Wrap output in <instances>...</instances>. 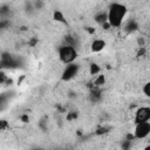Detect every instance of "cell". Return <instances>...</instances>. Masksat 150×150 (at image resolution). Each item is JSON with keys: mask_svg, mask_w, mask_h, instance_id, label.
<instances>
[{"mask_svg": "<svg viewBox=\"0 0 150 150\" xmlns=\"http://www.w3.org/2000/svg\"><path fill=\"white\" fill-rule=\"evenodd\" d=\"M77 73H79V66L75 63H68L62 71L61 80L62 81H70L71 79H74L77 75Z\"/></svg>", "mask_w": 150, "mask_h": 150, "instance_id": "4", "label": "cell"}, {"mask_svg": "<svg viewBox=\"0 0 150 150\" xmlns=\"http://www.w3.org/2000/svg\"><path fill=\"white\" fill-rule=\"evenodd\" d=\"M105 47V41L102 40V39H95L93 42H91V50L94 53H100L104 49Z\"/></svg>", "mask_w": 150, "mask_h": 150, "instance_id": "6", "label": "cell"}, {"mask_svg": "<svg viewBox=\"0 0 150 150\" xmlns=\"http://www.w3.org/2000/svg\"><path fill=\"white\" fill-rule=\"evenodd\" d=\"M100 98H101V93H100V90H93L91 94H90V100H91L93 102H97V101H100Z\"/></svg>", "mask_w": 150, "mask_h": 150, "instance_id": "11", "label": "cell"}, {"mask_svg": "<svg viewBox=\"0 0 150 150\" xmlns=\"http://www.w3.org/2000/svg\"><path fill=\"white\" fill-rule=\"evenodd\" d=\"M76 57H77V52L74 46L64 45L59 48V59L62 63H64V64L73 63Z\"/></svg>", "mask_w": 150, "mask_h": 150, "instance_id": "2", "label": "cell"}, {"mask_svg": "<svg viewBox=\"0 0 150 150\" xmlns=\"http://www.w3.org/2000/svg\"><path fill=\"white\" fill-rule=\"evenodd\" d=\"M76 117H77V114L76 112H74V111H70V112H68L67 114V121H73V120H76Z\"/></svg>", "mask_w": 150, "mask_h": 150, "instance_id": "13", "label": "cell"}, {"mask_svg": "<svg viewBox=\"0 0 150 150\" xmlns=\"http://www.w3.org/2000/svg\"><path fill=\"white\" fill-rule=\"evenodd\" d=\"M143 93H144L145 96H149V95H150V83H149V82H146V83L144 84V87H143Z\"/></svg>", "mask_w": 150, "mask_h": 150, "instance_id": "14", "label": "cell"}, {"mask_svg": "<svg viewBox=\"0 0 150 150\" xmlns=\"http://www.w3.org/2000/svg\"><path fill=\"white\" fill-rule=\"evenodd\" d=\"M125 14H127V7L124 5L118 2L111 4L107 12L108 23L110 25V27H120L125 18Z\"/></svg>", "mask_w": 150, "mask_h": 150, "instance_id": "1", "label": "cell"}, {"mask_svg": "<svg viewBox=\"0 0 150 150\" xmlns=\"http://www.w3.org/2000/svg\"><path fill=\"white\" fill-rule=\"evenodd\" d=\"M107 131H108V128L102 127V128H98V129L96 130V134H97V135H102V134H105Z\"/></svg>", "mask_w": 150, "mask_h": 150, "instance_id": "17", "label": "cell"}, {"mask_svg": "<svg viewBox=\"0 0 150 150\" xmlns=\"http://www.w3.org/2000/svg\"><path fill=\"white\" fill-rule=\"evenodd\" d=\"M137 28H138L137 22H136L135 20H130V21H128V23L125 25L124 30H125L127 33H131V32H135Z\"/></svg>", "mask_w": 150, "mask_h": 150, "instance_id": "7", "label": "cell"}, {"mask_svg": "<svg viewBox=\"0 0 150 150\" xmlns=\"http://www.w3.org/2000/svg\"><path fill=\"white\" fill-rule=\"evenodd\" d=\"M95 21H96L97 23H100V25H103V23H105V22L108 21V18H107V13H103V12H101V13L96 14V15H95Z\"/></svg>", "mask_w": 150, "mask_h": 150, "instance_id": "8", "label": "cell"}, {"mask_svg": "<svg viewBox=\"0 0 150 150\" xmlns=\"http://www.w3.org/2000/svg\"><path fill=\"white\" fill-rule=\"evenodd\" d=\"M100 71H101V68L98 67V64H96V63L90 64V68H89L90 75H97V74H100Z\"/></svg>", "mask_w": 150, "mask_h": 150, "instance_id": "10", "label": "cell"}, {"mask_svg": "<svg viewBox=\"0 0 150 150\" xmlns=\"http://www.w3.org/2000/svg\"><path fill=\"white\" fill-rule=\"evenodd\" d=\"M8 26V21L6 19H1L0 20V29H5Z\"/></svg>", "mask_w": 150, "mask_h": 150, "instance_id": "16", "label": "cell"}, {"mask_svg": "<svg viewBox=\"0 0 150 150\" xmlns=\"http://www.w3.org/2000/svg\"><path fill=\"white\" fill-rule=\"evenodd\" d=\"M6 127H7V123H6L5 121H0V129L6 128Z\"/></svg>", "mask_w": 150, "mask_h": 150, "instance_id": "20", "label": "cell"}, {"mask_svg": "<svg viewBox=\"0 0 150 150\" xmlns=\"http://www.w3.org/2000/svg\"><path fill=\"white\" fill-rule=\"evenodd\" d=\"M149 134H150V123H149V121L136 123L135 131H134V137L135 138L142 139V138H145Z\"/></svg>", "mask_w": 150, "mask_h": 150, "instance_id": "3", "label": "cell"}, {"mask_svg": "<svg viewBox=\"0 0 150 150\" xmlns=\"http://www.w3.org/2000/svg\"><path fill=\"white\" fill-rule=\"evenodd\" d=\"M33 6H34L35 9H41V8L43 7V1H42V0H36Z\"/></svg>", "mask_w": 150, "mask_h": 150, "instance_id": "15", "label": "cell"}, {"mask_svg": "<svg viewBox=\"0 0 150 150\" xmlns=\"http://www.w3.org/2000/svg\"><path fill=\"white\" fill-rule=\"evenodd\" d=\"M53 18H54V20L57 21V22H62V23L66 22L64 15H63V13H62L61 11H55L54 14H53Z\"/></svg>", "mask_w": 150, "mask_h": 150, "instance_id": "9", "label": "cell"}, {"mask_svg": "<svg viewBox=\"0 0 150 150\" xmlns=\"http://www.w3.org/2000/svg\"><path fill=\"white\" fill-rule=\"evenodd\" d=\"M6 80H7V76H6V74H5L4 71H1V70H0V83H4Z\"/></svg>", "mask_w": 150, "mask_h": 150, "instance_id": "18", "label": "cell"}, {"mask_svg": "<svg viewBox=\"0 0 150 150\" xmlns=\"http://www.w3.org/2000/svg\"><path fill=\"white\" fill-rule=\"evenodd\" d=\"M104 82H105V79H104V76H103V75H98V74H97L96 79L94 80V83H95V86L100 87V86L104 84Z\"/></svg>", "mask_w": 150, "mask_h": 150, "instance_id": "12", "label": "cell"}, {"mask_svg": "<svg viewBox=\"0 0 150 150\" xmlns=\"http://www.w3.org/2000/svg\"><path fill=\"white\" fill-rule=\"evenodd\" d=\"M21 121H22L23 123H27V122L29 121V118H28V116H27V115H23V116L21 117Z\"/></svg>", "mask_w": 150, "mask_h": 150, "instance_id": "19", "label": "cell"}, {"mask_svg": "<svg viewBox=\"0 0 150 150\" xmlns=\"http://www.w3.org/2000/svg\"><path fill=\"white\" fill-rule=\"evenodd\" d=\"M150 118V108L149 107H141L135 112V123L145 122Z\"/></svg>", "mask_w": 150, "mask_h": 150, "instance_id": "5", "label": "cell"}]
</instances>
